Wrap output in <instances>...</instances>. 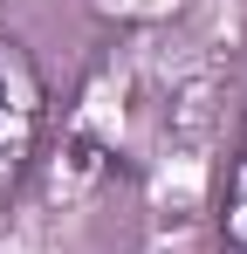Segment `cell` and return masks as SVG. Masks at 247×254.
I'll return each mask as SVG.
<instances>
[{
    "label": "cell",
    "mask_w": 247,
    "mask_h": 254,
    "mask_svg": "<svg viewBox=\"0 0 247 254\" xmlns=\"http://www.w3.org/2000/svg\"><path fill=\"white\" fill-rule=\"evenodd\" d=\"M220 241L234 254H247V110H241V137H234L227 179H220Z\"/></svg>",
    "instance_id": "7a4b0ae2"
},
{
    "label": "cell",
    "mask_w": 247,
    "mask_h": 254,
    "mask_svg": "<svg viewBox=\"0 0 247 254\" xmlns=\"http://www.w3.org/2000/svg\"><path fill=\"white\" fill-rule=\"evenodd\" d=\"M41 130H48V83H41L35 55L14 35H0V206L21 192L41 151Z\"/></svg>",
    "instance_id": "6da1fadb"
}]
</instances>
